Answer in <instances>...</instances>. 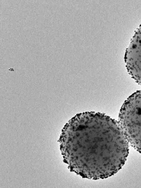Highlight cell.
<instances>
[{
    "label": "cell",
    "instance_id": "1",
    "mask_svg": "<svg viewBox=\"0 0 141 188\" xmlns=\"http://www.w3.org/2000/svg\"><path fill=\"white\" fill-rule=\"evenodd\" d=\"M60 142L64 162L83 178L114 175L129 154V143L118 122L99 112L76 114L64 126Z\"/></svg>",
    "mask_w": 141,
    "mask_h": 188
},
{
    "label": "cell",
    "instance_id": "2",
    "mask_svg": "<svg viewBox=\"0 0 141 188\" xmlns=\"http://www.w3.org/2000/svg\"><path fill=\"white\" fill-rule=\"evenodd\" d=\"M118 122L129 144L141 154V90L125 101L120 111Z\"/></svg>",
    "mask_w": 141,
    "mask_h": 188
},
{
    "label": "cell",
    "instance_id": "3",
    "mask_svg": "<svg viewBox=\"0 0 141 188\" xmlns=\"http://www.w3.org/2000/svg\"><path fill=\"white\" fill-rule=\"evenodd\" d=\"M124 60L129 73L141 85V24L126 50Z\"/></svg>",
    "mask_w": 141,
    "mask_h": 188
}]
</instances>
